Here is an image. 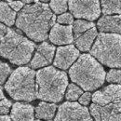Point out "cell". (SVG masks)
<instances>
[{"label": "cell", "instance_id": "obj_1", "mask_svg": "<svg viewBox=\"0 0 121 121\" xmlns=\"http://www.w3.org/2000/svg\"><path fill=\"white\" fill-rule=\"evenodd\" d=\"M56 16L45 3L35 2L23 6L16 19V26L35 42L45 41L54 25Z\"/></svg>", "mask_w": 121, "mask_h": 121}, {"label": "cell", "instance_id": "obj_2", "mask_svg": "<svg viewBox=\"0 0 121 121\" xmlns=\"http://www.w3.org/2000/svg\"><path fill=\"white\" fill-rule=\"evenodd\" d=\"M69 76L82 90L92 91L104 85L106 74L104 67L92 55L82 54L71 65Z\"/></svg>", "mask_w": 121, "mask_h": 121}, {"label": "cell", "instance_id": "obj_3", "mask_svg": "<svg viewBox=\"0 0 121 121\" xmlns=\"http://www.w3.org/2000/svg\"><path fill=\"white\" fill-rule=\"evenodd\" d=\"M90 113L95 121H121V86L109 85L91 96Z\"/></svg>", "mask_w": 121, "mask_h": 121}, {"label": "cell", "instance_id": "obj_4", "mask_svg": "<svg viewBox=\"0 0 121 121\" xmlns=\"http://www.w3.org/2000/svg\"><path fill=\"white\" fill-rule=\"evenodd\" d=\"M68 86V76L65 72L53 66H48L35 73L36 98L50 103L62 100Z\"/></svg>", "mask_w": 121, "mask_h": 121}, {"label": "cell", "instance_id": "obj_5", "mask_svg": "<svg viewBox=\"0 0 121 121\" xmlns=\"http://www.w3.org/2000/svg\"><path fill=\"white\" fill-rule=\"evenodd\" d=\"M35 48L34 42L10 28L0 39V55L16 65L28 63Z\"/></svg>", "mask_w": 121, "mask_h": 121}, {"label": "cell", "instance_id": "obj_6", "mask_svg": "<svg viewBox=\"0 0 121 121\" xmlns=\"http://www.w3.org/2000/svg\"><path fill=\"white\" fill-rule=\"evenodd\" d=\"M91 55L99 62L111 68H121V35L101 33L91 48Z\"/></svg>", "mask_w": 121, "mask_h": 121}, {"label": "cell", "instance_id": "obj_7", "mask_svg": "<svg viewBox=\"0 0 121 121\" xmlns=\"http://www.w3.org/2000/svg\"><path fill=\"white\" fill-rule=\"evenodd\" d=\"M5 90L16 101L32 102L35 100V72L25 66L17 68L9 76Z\"/></svg>", "mask_w": 121, "mask_h": 121}, {"label": "cell", "instance_id": "obj_8", "mask_svg": "<svg viewBox=\"0 0 121 121\" xmlns=\"http://www.w3.org/2000/svg\"><path fill=\"white\" fill-rule=\"evenodd\" d=\"M55 121H93L89 109L75 102H66L58 108Z\"/></svg>", "mask_w": 121, "mask_h": 121}, {"label": "cell", "instance_id": "obj_9", "mask_svg": "<svg viewBox=\"0 0 121 121\" xmlns=\"http://www.w3.org/2000/svg\"><path fill=\"white\" fill-rule=\"evenodd\" d=\"M68 8L74 17L91 22L98 19L102 12L100 0H69Z\"/></svg>", "mask_w": 121, "mask_h": 121}, {"label": "cell", "instance_id": "obj_10", "mask_svg": "<svg viewBox=\"0 0 121 121\" xmlns=\"http://www.w3.org/2000/svg\"><path fill=\"white\" fill-rule=\"evenodd\" d=\"M79 57V50L74 45L59 47L56 50V55L53 60L54 66L61 70L68 69Z\"/></svg>", "mask_w": 121, "mask_h": 121}, {"label": "cell", "instance_id": "obj_11", "mask_svg": "<svg viewBox=\"0 0 121 121\" xmlns=\"http://www.w3.org/2000/svg\"><path fill=\"white\" fill-rule=\"evenodd\" d=\"M55 55V47L48 42H43L37 47L34 58L30 62L32 69L47 66L52 62Z\"/></svg>", "mask_w": 121, "mask_h": 121}, {"label": "cell", "instance_id": "obj_12", "mask_svg": "<svg viewBox=\"0 0 121 121\" xmlns=\"http://www.w3.org/2000/svg\"><path fill=\"white\" fill-rule=\"evenodd\" d=\"M49 40L55 45H69L74 41L73 29L71 25H63L60 23H54L51 27L49 35Z\"/></svg>", "mask_w": 121, "mask_h": 121}, {"label": "cell", "instance_id": "obj_13", "mask_svg": "<svg viewBox=\"0 0 121 121\" xmlns=\"http://www.w3.org/2000/svg\"><path fill=\"white\" fill-rule=\"evenodd\" d=\"M97 27L101 33L121 34V14L103 16L98 21Z\"/></svg>", "mask_w": 121, "mask_h": 121}, {"label": "cell", "instance_id": "obj_14", "mask_svg": "<svg viewBox=\"0 0 121 121\" xmlns=\"http://www.w3.org/2000/svg\"><path fill=\"white\" fill-rule=\"evenodd\" d=\"M34 106L29 104L16 103L12 105L10 118L12 121H34Z\"/></svg>", "mask_w": 121, "mask_h": 121}, {"label": "cell", "instance_id": "obj_15", "mask_svg": "<svg viewBox=\"0 0 121 121\" xmlns=\"http://www.w3.org/2000/svg\"><path fill=\"white\" fill-rule=\"evenodd\" d=\"M97 35L98 32L96 27L94 26L76 36V38H74L76 48L81 51H89L93 45L94 40L97 37Z\"/></svg>", "mask_w": 121, "mask_h": 121}, {"label": "cell", "instance_id": "obj_16", "mask_svg": "<svg viewBox=\"0 0 121 121\" xmlns=\"http://www.w3.org/2000/svg\"><path fill=\"white\" fill-rule=\"evenodd\" d=\"M57 106L55 104H48L46 102H41L35 109V117L38 119L50 120L54 117Z\"/></svg>", "mask_w": 121, "mask_h": 121}, {"label": "cell", "instance_id": "obj_17", "mask_svg": "<svg viewBox=\"0 0 121 121\" xmlns=\"http://www.w3.org/2000/svg\"><path fill=\"white\" fill-rule=\"evenodd\" d=\"M16 11H14L9 4L5 2L0 3V22L7 26H12L15 23Z\"/></svg>", "mask_w": 121, "mask_h": 121}, {"label": "cell", "instance_id": "obj_18", "mask_svg": "<svg viewBox=\"0 0 121 121\" xmlns=\"http://www.w3.org/2000/svg\"><path fill=\"white\" fill-rule=\"evenodd\" d=\"M101 5L104 15L121 14V0H101Z\"/></svg>", "mask_w": 121, "mask_h": 121}, {"label": "cell", "instance_id": "obj_19", "mask_svg": "<svg viewBox=\"0 0 121 121\" xmlns=\"http://www.w3.org/2000/svg\"><path fill=\"white\" fill-rule=\"evenodd\" d=\"M95 24L91 21H86V20H76L73 22V33H74V38L81 35L82 33L88 31L92 27H94Z\"/></svg>", "mask_w": 121, "mask_h": 121}, {"label": "cell", "instance_id": "obj_20", "mask_svg": "<svg viewBox=\"0 0 121 121\" xmlns=\"http://www.w3.org/2000/svg\"><path fill=\"white\" fill-rule=\"evenodd\" d=\"M67 87L68 88H67L66 95H65L66 100L70 101V102H75L76 100H78V98L83 93V90L79 86H77V85L74 84V83L68 85Z\"/></svg>", "mask_w": 121, "mask_h": 121}, {"label": "cell", "instance_id": "obj_21", "mask_svg": "<svg viewBox=\"0 0 121 121\" xmlns=\"http://www.w3.org/2000/svg\"><path fill=\"white\" fill-rule=\"evenodd\" d=\"M49 8L55 14H61L67 10L68 2L66 0H50Z\"/></svg>", "mask_w": 121, "mask_h": 121}, {"label": "cell", "instance_id": "obj_22", "mask_svg": "<svg viewBox=\"0 0 121 121\" xmlns=\"http://www.w3.org/2000/svg\"><path fill=\"white\" fill-rule=\"evenodd\" d=\"M11 107V103L9 101L0 88V115H7Z\"/></svg>", "mask_w": 121, "mask_h": 121}, {"label": "cell", "instance_id": "obj_23", "mask_svg": "<svg viewBox=\"0 0 121 121\" xmlns=\"http://www.w3.org/2000/svg\"><path fill=\"white\" fill-rule=\"evenodd\" d=\"M10 74H11L10 66L6 62L0 63V85H3L7 81Z\"/></svg>", "mask_w": 121, "mask_h": 121}, {"label": "cell", "instance_id": "obj_24", "mask_svg": "<svg viewBox=\"0 0 121 121\" xmlns=\"http://www.w3.org/2000/svg\"><path fill=\"white\" fill-rule=\"evenodd\" d=\"M106 80L110 83H117L121 84V70L112 69L105 76Z\"/></svg>", "mask_w": 121, "mask_h": 121}, {"label": "cell", "instance_id": "obj_25", "mask_svg": "<svg viewBox=\"0 0 121 121\" xmlns=\"http://www.w3.org/2000/svg\"><path fill=\"white\" fill-rule=\"evenodd\" d=\"M58 23L60 24H65V25H71L74 22V16L72 15L71 13H61L58 16V18H56Z\"/></svg>", "mask_w": 121, "mask_h": 121}, {"label": "cell", "instance_id": "obj_26", "mask_svg": "<svg viewBox=\"0 0 121 121\" xmlns=\"http://www.w3.org/2000/svg\"><path fill=\"white\" fill-rule=\"evenodd\" d=\"M91 96H92V95H91V93L90 91H87V92H85V93H82V95L78 98L79 104L84 106L88 105V104L91 103Z\"/></svg>", "mask_w": 121, "mask_h": 121}, {"label": "cell", "instance_id": "obj_27", "mask_svg": "<svg viewBox=\"0 0 121 121\" xmlns=\"http://www.w3.org/2000/svg\"><path fill=\"white\" fill-rule=\"evenodd\" d=\"M24 3H22L20 0H11L9 3V6L14 10V11H20L22 8H23Z\"/></svg>", "mask_w": 121, "mask_h": 121}, {"label": "cell", "instance_id": "obj_28", "mask_svg": "<svg viewBox=\"0 0 121 121\" xmlns=\"http://www.w3.org/2000/svg\"><path fill=\"white\" fill-rule=\"evenodd\" d=\"M7 30H8V27H7V26H5V25H4V23L0 22V39H1V37L6 34Z\"/></svg>", "mask_w": 121, "mask_h": 121}, {"label": "cell", "instance_id": "obj_29", "mask_svg": "<svg viewBox=\"0 0 121 121\" xmlns=\"http://www.w3.org/2000/svg\"><path fill=\"white\" fill-rule=\"evenodd\" d=\"M0 121H12V120L7 115H0Z\"/></svg>", "mask_w": 121, "mask_h": 121}, {"label": "cell", "instance_id": "obj_30", "mask_svg": "<svg viewBox=\"0 0 121 121\" xmlns=\"http://www.w3.org/2000/svg\"><path fill=\"white\" fill-rule=\"evenodd\" d=\"M6 1H11V0H6ZM20 1H22V3H24V4H30V3H33V2H37L38 0H20Z\"/></svg>", "mask_w": 121, "mask_h": 121}, {"label": "cell", "instance_id": "obj_31", "mask_svg": "<svg viewBox=\"0 0 121 121\" xmlns=\"http://www.w3.org/2000/svg\"><path fill=\"white\" fill-rule=\"evenodd\" d=\"M42 3H46V2H48V1H50V0H40Z\"/></svg>", "mask_w": 121, "mask_h": 121}, {"label": "cell", "instance_id": "obj_32", "mask_svg": "<svg viewBox=\"0 0 121 121\" xmlns=\"http://www.w3.org/2000/svg\"><path fill=\"white\" fill-rule=\"evenodd\" d=\"M35 121H42L41 119H38V120H35ZM47 121H51V120H47Z\"/></svg>", "mask_w": 121, "mask_h": 121}]
</instances>
